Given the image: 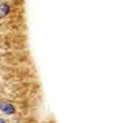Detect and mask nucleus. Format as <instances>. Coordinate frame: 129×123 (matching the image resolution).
<instances>
[{"label":"nucleus","mask_w":129,"mask_h":123,"mask_svg":"<svg viewBox=\"0 0 129 123\" xmlns=\"http://www.w3.org/2000/svg\"><path fill=\"white\" fill-rule=\"evenodd\" d=\"M0 110L7 115H12V114H14V111H16L14 106L8 101H0Z\"/></svg>","instance_id":"f257e3e1"},{"label":"nucleus","mask_w":129,"mask_h":123,"mask_svg":"<svg viewBox=\"0 0 129 123\" xmlns=\"http://www.w3.org/2000/svg\"><path fill=\"white\" fill-rule=\"evenodd\" d=\"M9 13V5L7 3H0V18H4Z\"/></svg>","instance_id":"f03ea898"}]
</instances>
